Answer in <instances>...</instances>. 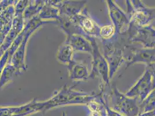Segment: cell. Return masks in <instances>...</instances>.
Segmentation results:
<instances>
[{"label": "cell", "instance_id": "4", "mask_svg": "<svg viewBox=\"0 0 155 116\" xmlns=\"http://www.w3.org/2000/svg\"><path fill=\"white\" fill-rule=\"evenodd\" d=\"M126 49L129 50L127 56V66L134 63H141L148 65L155 63V48H145L143 47H136L127 46Z\"/></svg>", "mask_w": 155, "mask_h": 116}, {"label": "cell", "instance_id": "1", "mask_svg": "<svg viewBox=\"0 0 155 116\" xmlns=\"http://www.w3.org/2000/svg\"><path fill=\"white\" fill-rule=\"evenodd\" d=\"M127 4L130 25L137 28L152 25L155 20V7H148L140 0L127 1Z\"/></svg>", "mask_w": 155, "mask_h": 116}, {"label": "cell", "instance_id": "6", "mask_svg": "<svg viewBox=\"0 0 155 116\" xmlns=\"http://www.w3.org/2000/svg\"><path fill=\"white\" fill-rule=\"evenodd\" d=\"M155 110V88L140 104V114Z\"/></svg>", "mask_w": 155, "mask_h": 116}, {"label": "cell", "instance_id": "2", "mask_svg": "<svg viewBox=\"0 0 155 116\" xmlns=\"http://www.w3.org/2000/svg\"><path fill=\"white\" fill-rule=\"evenodd\" d=\"M153 90L152 76L147 70H145L142 76L127 92L126 95L131 98H136L140 104Z\"/></svg>", "mask_w": 155, "mask_h": 116}, {"label": "cell", "instance_id": "9", "mask_svg": "<svg viewBox=\"0 0 155 116\" xmlns=\"http://www.w3.org/2000/svg\"></svg>", "mask_w": 155, "mask_h": 116}, {"label": "cell", "instance_id": "3", "mask_svg": "<svg viewBox=\"0 0 155 116\" xmlns=\"http://www.w3.org/2000/svg\"><path fill=\"white\" fill-rule=\"evenodd\" d=\"M113 99L115 109L126 116H137L140 114V103L136 98L123 95L115 88Z\"/></svg>", "mask_w": 155, "mask_h": 116}, {"label": "cell", "instance_id": "5", "mask_svg": "<svg viewBox=\"0 0 155 116\" xmlns=\"http://www.w3.org/2000/svg\"><path fill=\"white\" fill-rule=\"evenodd\" d=\"M111 8L112 18L116 25L118 32L129 30L130 22L129 18L123 11L115 5L112 4Z\"/></svg>", "mask_w": 155, "mask_h": 116}, {"label": "cell", "instance_id": "8", "mask_svg": "<svg viewBox=\"0 0 155 116\" xmlns=\"http://www.w3.org/2000/svg\"><path fill=\"white\" fill-rule=\"evenodd\" d=\"M140 116H155V110L141 113Z\"/></svg>", "mask_w": 155, "mask_h": 116}, {"label": "cell", "instance_id": "7", "mask_svg": "<svg viewBox=\"0 0 155 116\" xmlns=\"http://www.w3.org/2000/svg\"><path fill=\"white\" fill-rule=\"evenodd\" d=\"M145 70H147L150 74L152 78V83L153 88H155V63H151L146 66Z\"/></svg>", "mask_w": 155, "mask_h": 116}]
</instances>
